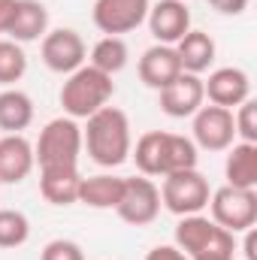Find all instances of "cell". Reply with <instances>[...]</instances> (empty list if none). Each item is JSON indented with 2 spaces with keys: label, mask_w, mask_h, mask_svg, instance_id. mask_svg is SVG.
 <instances>
[{
  "label": "cell",
  "mask_w": 257,
  "mask_h": 260,
  "mask_svg": "<svg viewBox=\"0 0 257 260\" xmlns=\"http://www.w3.org/2000/svg\"><path fill=\"white\" fill-rule=\"evenodd\" d=\"M40 260H85V251L73 239H52L40 251Z\"/></svg>",
  "instance_id": "obj_27"
},
{
  "label": "cell",
  "mask_w": 257,
  "mask_h": 260,
  "mask_svg": "<svg viewBox=\"0 0 257 260\" xmlns=\"http://www.w3.org/2000/svg\"><path fill=\"white\" fill-rule=\"evenodd\" d=\"M151 0H94L91 18L100 34L106 37H121L145 24Z\"/></svg>",
  "instance_id": "obj_10"
},
{
  "label": "cell",
  "mask_w": 257,
  "mask_h": 260,
  "mask_svg": "<svg viewBox=\"0 0 257 260\" xmlns=\"http://www.w3.org/2000/svg\"><path fill=\"white\" fill-rule=\"evenodd\" d=\"M82 154V127L76 118H52L40 130V139L34 145V160L40 170H61V167H79Z\"/></svg>",
  "instance_id": "obj_5"
},
{
  "label": "cell",
  "mask_w": 257,
  "mask_h": 260,
  "mask_svg": "<svg viewBox=\"0 0 257 260\" xmlns=\"http://www.w3.org/2000/svg\"><path fill=\"white\" fill-rule=\"evenodd\" d=\"M176 55H179V64L185 73H194V76H200V73H206L209 67L215 64V40L206 34V30H188L176 46Z\"/></svg>",
  "instance_id": "obj_20"
},
{
  "label": "cell",
  "mask_w": 257,
  "mask_h": 260,
  "mask_svg": "<svg viewBox=\"0 0 257 260\" xmlns=\"http://www.w3.org/2000/svg\"><path fill=\"white\" fill-rule=\"evenodd\" d=\"M145 260H188L176 245H157V248H151L148 254H145Z\"/></svg>",
  "instance_id": "obj_29"
},
{
  "label": "cell",
  "mask_w": 257,
  "mask_h": 260,
  "mask_svg": "<svg viewBox=\"0 0 257 260\" xmlns=\"http://www.w3.org/2000/svg\"><path fill=\"white\" fill-rule=\"evenodd\" d=\"M40 58H43V64L49 67L52 73L70 76L73 70H79V67L85 64L88 49H85V40L73 27H55V30H49L43 37Z\"/></svg>",
  "instance_id": "obj_11"
},
{
  "label": "cell",
  "mask_w": 257,
  "mask_h": 260,
  "mask_svg": "<svg viewBox=\"0 0 257 260\" xmlns=\"http://www.w3.org/2000/svg\"><path fill=\"white\" fill-rule=\"evenodd\" d=\"M242 251H245V260H257V230L254 227L245 230V245H242Z\"/></svg>",
  "instance_id": "obj_31"
},
{
  "label": "cell",
  "mask_w": 257,
  "mask_h": 260,
  "mask_svg": "<svg viewBox=\"0 0 257 260\" xmlns=\"http://www.w3.org/2000/svg\"><path fill=\"white\" fill-rule=\"evenodd\" d=\"M160 94V109L170 118H191L194 112L206 103L203 94V79L194 73H179L167 88L157 91Z\"/></svg>",
  "instance_id": "obj_14"
},
{
  "label": "cell",
  "mask_w": 257,
  "mask_h": 260,
  "mask_svg": "<svg viewBox=\"0 0 257 260\" xmlns=\"http://www.w3.org/2000/svg\"><path fill=\"white\" fill-rule=\"evenodd\" d=\"M34 121V100L18 88L0 91V130L3 133H21Z\"/></svg>",
  "instance_id": "obj_22"
},
{
  "label": "cell",
  "mask_w": 257,
  "mask_h": 260,
  "mask_svg": "<svg viewBox=\"0 0 257 260\" xmlns=\"http://www.w3.org/2000/svg\"><path fill=\"white\" fill-rule=\"evenodd\" d=\"M209 212H212V221L218 227L230 230L233 236L236 233H245L248 227L257 224V191L224 185V188L212 191V197H209Z\"/></svg>",
  "instance_id": "obj_7"
},
{
  "label": "cell",
  "mask_w": 257,
  "mask_h": 260,
  "mask_svg": "<svg viewBox=\"0 0 257 260\" xmlns=\"http://www.w3.org/2000/svg\"><path fill=\"white\" fill-rule=\"evenodd\" d=\"M30 239V221L18 209H0V248H21Z\"/></svg>",
  "instance_id": "obj_24"
},
{
  "label": "cell",
  "mask_w": 257,
  "mask_h": 260,
  "mask_svg": "<svg viewBox=\"0 0 257 260\" xmlns=\"http://www.w3.org/2000/svg\"><path fill=\"white\" fill-rule=\"evenodd\" d=\"M34 145L24 133H3L0 136V185H18L34 173Z\"/></svg>",
  "instance_id": "obj_15"
},
{
  "label": "cell",
  "mask_w": 257,
  "mask_h": 260,
  "mask_svg": "<svg viewBox=\"0 0 257 260\" xmlns=\"http://www.w3.org/2000/svg\"><path fill=\"white\" fill-rule=\"evenodd\" d=\"M79 185H82L79 167L40 170V194L52 206H73V203H79Z\"/></svg>",
  "instance_id": "obj_18"
},
{
  "label": "cell",
  "mask_w": 257,
  "mask_h": 260,
  "mask_svg": "<svg viewBox=\"0 0 257 260\" xmlns=\"http://www.w3.org/2000/svg\"><path fill=\"white\" fill-rule=\"evenodd\" d=\"M233 124H236V136L239 142H257V100H245L236 106V115H233Z\"/></svg>",
  "instance_id": "obj_26"
},
{
  "label": "cell",
  "mask_w": 257,
  "mask_h": 260,
  "mask_svg": "<svg viewBox=\"0 0 257 260\" xmlns=\"http://www.w3.org/2000/svg\"><path fill=\"white\" fill-rule=\"evenodd\" d=\"M115 94V82L112 76L100 73L97 67L82 64L79 70H73L67 76V82L61 85V106H64L67 118H88L94 115L97 109L109 106Z\"/></svg>",
  "instance_id": "obj_4"
},
{
  "label": "cell",
  "mask_w": 257,
  "mask_h": 260,
  "mask_svg": "<svg viewBox=\"0 0 257 260\" xmlns=\"http://www.w3.org/2000/svg\"><path fill=\"white\" fill-rule=\"evenodd\" d=\"M136 170L148 179H164L179 170L197 167V145L191 136L167 133V130H148L136 139V148H130Z\"/></svg>",
  "instance_id": "obj_2"
},
{
  "label": "cell",
  "mask_w": 257,
  "mask_h": 260,
  "mask_svg": "<svg viewBox=\"0 0 257 260\" xmlns=\"http://www.w3.org/2000/svg\"><path fill=\"white\" fill-rule=\"evenodd\" d=\"M127 58H130L127 43H124L121 37H103V40L94 43L88 64L97 67V70L106 73V76H115V73H121V70L127 67Z\"/></svg>",
  "instance_id": "obj_23"
},
{
  "label": "cell",
  "mask_w": 257,
  "mask_h": 260,
  "mask_svg": "<svg viewBox=\"0 0 257 260\" xmlns=\"http://www.w3.org/2000/svg\"><path fill=\"white\" fill-rule=\"evenodd\" d=\"M124 191V179L121 176H82V185H79V203L88 206V209H115L118 200Z\"/></svg>",
  "instance_id": "obj_21"
},
{
  "label": "cell",
  "mask_w": 257,
  "mask_h": 260,
  "mask_svg": "<svg viewBox=\"0 0 257 260\" xmlns=\"http://www.w3.org/2000/svg\"><path fill=\"white\" fill-rule=\"evenodd\" d=\"M82 148L97 167H121L133 148L127 115L118 106H103L94 115H88L82 127Z\"/></svg>",
  "instance_id": "obj_1"
},
{
  "label": "cell",
  "mask_w": 257,
  "mask_h": 260,
  "mask_svg": "<svg viewBox=\"0 0 257 260\" xmlns=\"http://www.w3.org/2000/svg\"><path fill=\"white\" fill-rule=\"evenodd\" d=\"M27 73V55L21 49V43L12 40H0V85H15L21 82V76Z\"/></svg>",
  "instance_id": "obj_25"
},
{
  "label": "cell",
  "mask_w": 257,
  "mask_h": 260,
  "mask_svg": "<svg viewBox=\"0 0 257 260\" xmlns=\"http://www.w3.org/2000/svg\"><path fill=\"white\" fill-rule=\"evenodd\" d=\"M191 139L197 148L203 151H227L233 142H236V124H233V109H224V106H200L191 115Z\"/></svg>",
  "instance_id": "obj_8"
},
{
  "label": "cell",
  "mask_w": 257,
  "mask_h": 260,
  "mask_svg": "<svg viewBox=\"0 0 257 260\" xmlns=\"http://www.w3.org/2000/svg\"><path fill=\"white\" fill-rule=\"evenodd\" d=\"M176 248L188 260H233L236 239L206 215H185L176 224Z\"/></svg>",
  "instance_id": "obj_3"
},
{
  "label": "cell",
  "mask_w": 257,
  "mask_h": 260,
  "mask_svg": "<svg viewBox=\"0 0 257 260\" xmlns=\"http://www.w3.org/2000/svg\"><path fill=\"white\" fill-rule=\"evenodd\" d=\"M145 24L160 46H176L191 30V12H188L185 0H157L148 6Z\"/></svg>",
  "instance_id": "obj_13"
},
{
  "label": "cell",
  "mask_w": 257,
  "mask_h": 260,
  "mask_svg": "<svg viewBox=\"0 0 257 260\" xmlns=\"http://www.w3.org/2000/svg\"><path fill=\"white\" fill-rule=\"evenodd\" d=\"M118 218L133 227H145L160 215V191L148 176H130L124 179V191L115 206Z\"/></svg>",
  "instance_id": "obj_9"
},
{
  "label": "cell",
  "mask_w": 257,
  "mask_h": 260,
  "mask_svg": "<svg viewBox=\"0 0 257 260\" xmlns=\"http://www.w3.org/2000/svg\"><path fill=\"white\" fill-rule=\"evenodd\" d=\"M179 73H185V70L179 64V55H176L173 46L154 43V46L145 49L142 58H139V79H142V85H148V88H154V91L167 88Z\"/></svg>",
  "instance_id": "obj_16"
},
{
  "label": "cell",
  "mask_w": 257,
  "mask_h": 260,
  "mask_svg": "<svg viewBox=\"0 0 257 260\" xmlns=\"http://www.w3.org/2000/svg\"><path fill=\"white\" fill-rule=\"evenodd\" d=\"M160 206L179 218L185 215H200L206 206H209V197H212V188H209V179L194 167V170H179V173H170L164 176L160 182Z\"/></svg>",
  "instance_id": "obj_6"
},
{
  "label": "cell",
  "mask_w": 257,
  "mask_h": 260,
  "mask_svg": "<svg viewBox=\"0 0 257 260\" xmlns=\"http://www.w3.org/2000/svg\"><path fill=\"white\" fill-rule=\"evenodd\" d=\"M227 185L257 191V142H233L224 160Z\"/></svg>",
  "instance_id": "obj_19"
},
{
  "label": "cell",
  "mask_w": 257,
  "mask_h": 260,
  "mask_svg": "<svg viewBox=\"0 0 257 260\" xmlns=\"http://www.w3.org/2000/svg\"><path fill=\"white\" fill-rule=\"evenodd\" d=\"M12 12H15V0H0V34H6V27L12 21Z\"/></svg>",
  "instance_id": "obj_30"
},
{
  "label": "cell",
  "mask_w": 257,
  "mask_h": 260,
  "mask_svg": "<svg viewBox=\"0 0 257 260\" xmlns=\"http://www.w3.org/2000/svg\"><path fill=\"white\" fill-rule=\"evenodd\" d=\"M212 9H218L221 15H242L248 9V0H209Z\"/></svg>",
  "instance_id": "obj_28"
},
{
  "label": "cell",
  "mask_w": 257,
  "mask_h": 260,
  "mask_svg": "<svg viewBox=\"0 0 257 260\" xmlns=\"http://www.w3.org/2000/svg\"><path fill=\"white\" fill-rule=\"evenodd\" d=\"M12 43H37L49 34V9L40 0H15L12 21L6 27Z\"/></svg>",
  "instance_id": "obj_17"
},
{
  "label": "cell",
  "mask_w": 257,
  "mask_h": 260,
  "mask_svg": "<svg viewBox=\"0 0 257 260\" xmlns=\"http://www.w3.org/2000/svg\"><path fill=\"white\" fill-rule=\"evenodd\" d=\"M203 94L212 106L236 109L251 97V79L242 67H218L209 73V79H203Z\"/></svg>",
  "instance_id": "obj_12"
}]
</instances>
